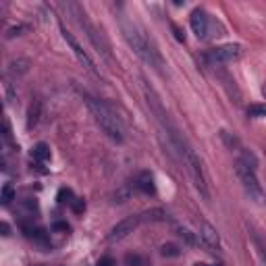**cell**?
<instances>
[{"label":"cell","mask_w":266,"mask_h":266,"mask_svg":"<svg viewBox=\"0 0 266 266\" xmlns=\"http://www.w3.org/2000/svg\"><path fill=\"white\" fill-rule=\"evenodd\" d=\"M121 30H123V35H125L127 44L131 46L133 52H135L141 61H144L148 66H152L154 71H158V73L165 71V59H163V54H160L158 46L154 44L152 37H148L146 32H141L135 23L127 21V19H123V21H121Z\"/></svg>","instance_id":"obj_1"},{"label":"cell","mask_w":266,"mask_h":266,"mask_svg":"<svg viewBox=\"0 0 266 266\" xmlns=\"http://www.w3.org/2000/svg\"><path fill=\"white\" fill-rule=\"evenodd\" d=\"M81 98L85 102V106L90 108L94 121L98 123V127L102 129L104 135L112 139L115 144H123V141H125V129H123V123L117 115V110L112 108L106 100H100L88 92H81Z\"/></svg>","instance_id":"obj_2"},{"label":"cell","mask_w":266,"mask_h":266,"mask_svg":"<svg viewBox=\"0 0 266 266\" xmlns=\"http://www.w3.org/2000/svg\"><path fill=\"white\" fill-rule=\"evenodd\" d=\"M69 8L73 11V15L77 17L79 25L83 27L85 35H88V40L92 42L94 48H96V52L102 56L104 61L115 63V59H112V50H110V42L106 40V35H104V32H102V30H98L96 25L88 21V15H85V11H83L81 6H77V4H69Z\"/></svg>","instance_id":"obj_3"},{"label":"cell","mask_w":266,"mask_h":266,"mask_svg":"<svg viewBox=\"0 0 266 266\" xmlns=\"http://www.w3.org/2000/svg\"><path fill=\"white\" fill-rule=\"evenodd\" d=\"M235 173L239 177L243 192L250 196V200H254V202H264V189H262L258 175H256V168H252L250 165H245L243 160L237 158L235 160Z\"/></svg>","instance_id":"obj_4"},{"label":"cell","mask_w":266,"mask_h":266,"mask_svg":"<svg viewBox=\"0 0 266 266\" xmlns=\"http://www.w3.org/2000/svg\"><path fill=\"white\" fill-rule=\"evenodd\" d=\"M241 54H243V48L239 44H223V46H216V48L208 50L204 54V59L210 65H225V63L239 61Z\"/></svg>","instance_id":"obj_5"},{"label":"cell","mask_w":266,"mask_h":266,"mask_svg":"<svg viewBox=\"0 0 266 266\" xmlns=\"http://www.w3.org/2000/svg\"><path fill=\"white\" fill-rule=\"evenodd\" d=\"M61 33H63V37H65V42L69 44L71 52L75 54V59L79 61V65H83V69H85V71H90L92 75H96V77L100 79V77H102V73L96 69V65H94V61L90 59V54H88V52H85V50L81 48V44H79L77 40H75V35H73L69 30H66L65 25H61Z\"/></svg>","instance_id":"obj_6"},{"label":"cell","mask_w":266,"mask_h":266,"mask_svg":"<svg viewBox=\"0 0 266 266\" xmlns=\"http://www.w3.org/2000/svg\"><path fill=\"white\" fill-rule=\"evenodd\" d=\"M139 225H141V216H139V214H133V216L123 218V221H119V223L110 229L108 241H123L125 237H129L133 231H135Z\"/></svg>","instance_id":"obj_7"},{"label":"cell","mask_w":266,"mask_h":266,"mask_svg":"<svg viewBox=\"0 0 266 266\" xmlns=\"http://www.w3.org/2000/svg\"><path fill=\"white\" fill-rule=\"evenodd\" d=\"M189 25H192V32L198 35V40H206L210 35V15H208L204 8H196L189 17Z\"/></svg>","instance_id":"obj_8"},{"label":"cell","mask_w":266,"mask_h":266,"mask_svg":"<svg viewBox=\"0 0 266 266\" xmlns=\"http://www.w3.org/2000/svg\"><path fill=\"white\" fill-rule=\"evenodd\" d=\"M200 239H202V243L206 245V248L210 250H221V235H218V231L214 229L212 225L208 223H200Z\"/></svg>","instance_id":"obj_9"},{"label":"cell","mask_w":266,"mask_h":266,"mask_svg":"<svg viewBox=\"0 0 266 266\" xmlns=\"http://www.w3.org/2000/svg\"><path fill=\"white\" fill-rule=\"evenodd\" d=\"M135 189L139 194L144 196H154L156 194V183H154V175L150 173V170H141V173L135 177Z\"/></svg>","instance_id":"obj_10"},{"label":"cell","mask_w":266,"mask_h":266,"mask_svg":"<svg viewBox=\"0 0 266 266\" xmlns=\"http://www.w3.org/2000/svg\"><path fill=\"white\" fill-rule=\"evenodd\" d=\"M32 158L37 160V163H46V160H50V148H48V144H44V141L35 144L33 150H32Z\"/></svg>","instance_id":"obj_11"},{"label":"cell","mask_w":266,"mask_h":266,"mask_svg":"<svg viewBox=\"0 0 266 266\" xmlns=\"http://www.w3.org/2000/svg\"><path fill=\"white\" fill-rule=\"evenodd\" d=\"M141 223H158V221H165L166 218V212L163 208H152V210H146L141 212Z\"/></svg>","instance_id":"obj_12"},{"label":"cell","mask_w":266,"mask_h":266,"mask_svg":"<svg viewBox=\"0 0 266 266\" xmlns=\"http://www.w3.org/2000/svg\"><path fill=\"white\" fill-rule=\"evenodd\" d=\"M40 108H42L40 102H33L30 106V112H27V127H30V129L35 127L37 121H40Z\"/></svg>","instance_id":"obj_13"},{"label":"cell","mask_w":266,"mask_h":266,"mask_svg":"<svg viewBox=\"0 0 266 266\" xmlns=\"http://www.w3.org/2000/svg\"><path fill=\"white\" fill-rule=\"evenodd\" d=\"M15 200V187L11 183H4L2 185V192H0V204L2 206H8Z\"/></svg>","instance_id":"obj_14"},{"label":"cell","mask_w":266,"mask_h":266,"mask_svg":"<svg viewBox=\"0 0 266 266\" xmlns=\"http://www.w3.org/2000/svg\"><path fill=\"white\" fill-rule=\"evenodd\" d=\"M177 235L181 237V239L187 243V245H196L198 243V237L189 231V229H185V227H177Z\"/></svg>","instance_id":"obj_15"},{"label":"cell","mask_w":266,"mask_h":266,"mask_svg":"<svg viewBox=\"0 0 266 266\" xmlns=\"http://www.w3.org/2000/svg\"><path fill=\"white\" fill-rule=\"evenodd\" d=\"M248 115L254 119H264L266 117V104H250Z\"/></svg>","instance_id":"obj_16"},{"label":"cell","mask_w":266,"mask_h":266,"mask_svg":"<svg viewBox=\"0 0 266 266\" xmlns=\"http://www.w3.org/2000/svg\"><path fill=\"white\" fill-rule=\"evenodd\" d=\"M56 200H59V204H69V206H71V202L75 200V196H73V192H71V189L63 187L61 192H59V196H56Z\"/></svg>","instance_id":"obj_17"},{"label":"cell","mask_w":266,"mask_h":266,"mask_svg":"<svg viewBox=\"0 0 266 266\" xmlns=\"http://www.w3.org/2000/svg\"><path fill=\"white\" fill-rule=\"evenodd\" d=\"M11 139H13L11 123H8V119H4V123H2V141H4V144H11Z\"/></svg>","instance_id":"obj_18"},{"label":"cell","mask_w":266,"mask_h":266,"mask_svg":"<svg viewBox=\"0 0 266 266\" xmlns=\"http://www.w3.org/2000/svg\"><path fill=\"white\" fill-rule=\"evenodd\" d=\"M71 210H73L75 214H81V212L85 210V202H83L81 198H75L73 202H71Z\"/></svg>","instance_id":"obj_19"},{"label":"cell","mask_w":266,"mask_h":266,"mask_svg":"<svg viewBox=\"0 0 266 266\" xmlns=\"http://www.w3.org/2000/svg\"><path fill=\"white\" fill-rule=\"evenodd\" d=\"M160 250H163V256H173V258H175V256H179V248H177V245H173V243H165Z\"/></svg>","instance_id":"obj_20"},{"label":"cell","mask_w":266,"mask_h":266,"mask_svg":"<svg viewBox=\"0 0 266 266\" xmlns=\"http://www.w3.org/2000/svg\"><path fill=\"white\" fill-rule=\"evenodd\" d=\"M170 30H173V33H175V37H177V42H185V32H183L177 23L170 25Z\"/></svg>","instance_id":"obj_21"},{"label":"cell","mask_w":266,"mask_h":266,"mask_svg":"<svg viewBox=\"0 0 266 266\" xmlns=\"http://www.w3.org/2000/svg\"><path fill=\"white\" fill-rule=\"evenodd\" d=\"M25 30V25H17V27H11L8 30V33H6V37L11 40V37H15V35H21V32Z\"/></svg>","instance_id":"obj_22"},{"label":"cell","mask_w":266,"mask_h":266,"mask_svg":"<svg viewBox=\"0 0 266 266\" xmlns=\"http://www.w3.org/2000/svg\"><path fill=\"white\" fill-rule=\"evenodd\" d=\"M96 266H115V260L110 258V256H104V258H100L98 260V264Z\"/></svg>","instance_id":"obj_23"},{"label":"cell","mask_w":266,"mask_h":266,"mask_svg":"<svg viewBox=\"0 0 266 266\" xmlns=\"http://www.w3.org/2000/svg\"><path fill=\"white\" fill-rule=\"evenodd\" d=\"M52 229H56V231H69V225H66V223H54Z\"/></svg>","instance_id":"obj_24"},{"label":"cell","mask_w":266,"mask_h":266,"mask_svg":"<svg viewBox=\"0 0 266 266\" xmlns=\"http://www.w3.org/2000/svg\"><path fill=\"white\" fill-rule=\"evenodd\" d=\"M196 266H221V264H204V262H200V264H196Z\"/></svg>","instance_id":"obj_25"},{"label":"cell","mask_w":266,"mask_h":266,"mask_svg":"<svg viewBox=\"0 0 266 266\" xmlns=\"http://www.w3.org/2000/svg\"><path fill=\"white\" fill-rule=\"evenodd\" d=\"M262 94H264V98H266V85H264V88H262Z\"/></svg>","instance_id":"obj_26"}]
</instances>
